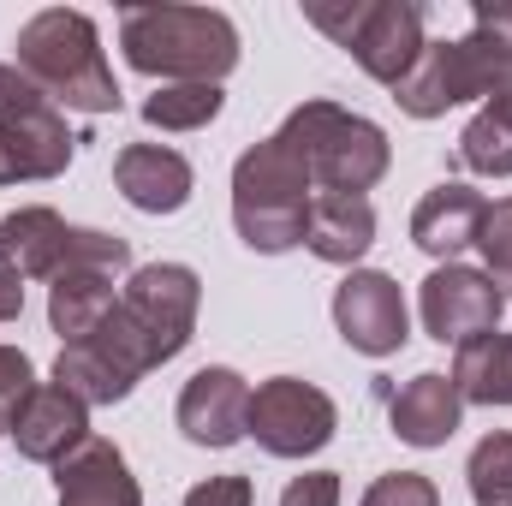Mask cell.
<instances>
[{"label": "cell", "mask_w": 512, "mask_h": 506, "mask_svg": "<svg viewBox=\"0 0 512 506\" xmlns=\"http://www.w3.org/2000/svg\"><path fill=\"white\" fill-rule=\"evenodd\" d=\"M197 310H203V280L185 262H143L131 268L126 292L114 304V316L90 334L126 376H149L161 364H173L191 334H197Z\"/></svg>", "instance_id": "1"}, {"label": "cell", "mask_w": 512, "mask_h": 506, "mask_svg": "<svg viewBox=\"0 0 512 506\" xmlns=\"http://www.w3.org/2000/svg\"><path fill=\"white\" fill-rule=\"evenodd\" d=\"M120 54L161 84H221L239 66V24L215 6H126Z\"/></svg>", "instance_id": "2"}, {"label": "cell", "mask_w": 512, "mask_h": 506, "mask_svg": "<svg viewBox=\"0 0 512 506\" xmlns=\"http://www.w3.org/2000/svg\"><path fill=\"white\" fill-rule=\"evenodd\" d=\"M18 72H30L54 108L72 114H120V84L102 54V30L78 6H48L18 30Z\"/></svg>", "instance_id": "3"}, {"label": "cell", "mask_w": 512, "mask_h": 506, "mask_svg": "<svg viewBox=\"0 0 512 506\" xmlns=\"http://www.w3.org/2000/svg\"><path fill=\"white\" fill-rule=\"evenodd\" d=\"M310 197H316V179H310L304 155L280 131L251 143L239 155V167H233V227L262 256H280L292 245H304Z\"/></svg>", "instance_id": "4"}, {"label": "cell", "mask_w": 512, "mask_h": 506, "mask_svg": "<svg viewBox=\"0 0 512 506\" xmlns=\"http://www.w3.org/2000/svg\"><path fill=\"white\" fill-rule=\"evenodd\" d=\"M280 137L304 155L316 191H334V197H364L370 185H382L387 161H393V143L376 120L340 108V102H304L286 114Z\"/></svg>", "instance_id": "5"}, {"label": "cell", "mask_w": 512, "mask_h": 506, "mask_svg": "<svg viewBox=\"0 0 512 506\" xmlns=\"http://www.w3.org/2000/svg\"><path fill=\"white\" fill-rule=\"evenodd\" d=\"M512 42L489 36V30H471L459 42H423L417 66L393 84V102L411 114V120H441L447 108L459 102H489V84H495V66Z\"/></svg>", "instance_id": "6"}, {"label": "cell", "mask_w": 512, "mask_h": 506, "mask_svg": "<svg viewBox=\"0 0 512 506\" xmlns=\"http://www.w3.org/2000/svg\"><path fill=\"white\" fill-rule=\"evenodd\" d=\"M340 411L316 381L298 376H274L251 387V441L274 459H310L334 441Z\"/></svg>", "instance_id": "7"}, {"label": "cell", "mask_w": 512, "mask_h": 506, "mask_svg": "<svg viewBox=\"0 0 512 506\" xmlns=\"http://www.w3.org/2000/svg\"><path fill=\"white\" fill-rule=\"evenodd\" d=\"M417 310H423V334H429V340H441V346H465V340L501 328L507 292H501L483 268L441 262V268L417 286Z\"/></svg>", "instance_id": "8"}, {"label": "cell", "mask_w": 512, "mask_h": 506, "mask_svg": "<svg viewBox=\"0 0 512 506\" xmlns=\"http://www.w3.org/2000/svg\"><path fill=\"white\" fill-rule=\"evenodd\" d=\"M334 328L352 352L364 358H393L405 340H411V310H405V292L399 280L382 268H352L340 286H334Z\"/></svg>", "instance_id": "9"}, {"label": "cell", "mask_w": 512, "mask_h": 506, "mask_svg": "<svg viewBox=\"0 0 512 506\" xmlns=\"http://www.w3.org/2000/svg\"><path fill=\"white\" fill-rule=\"evenodd\" d=\"M179 429L191 447H239L251 435V381L227 364H209L179 387Z\"/></svg>", "instance_id": "10"}, {"label": "cell", "mask_w": 512, "mask_h": 506, "mask_svg": "<svg viewBox=\"0 0 512 506\" xmlns=\"http://www.w3.org/2000/svg\"><path fill=\"white\" fill-rule=\"evenodd\" d=\"M6 435L18 441L24 459L36 465H66L84 441H90V405L78 393H66L60 381H36V393L18 405V417L6 423Z\"/></svg>", "instance_id": "11"}, {"label": "cell", "mask_w": 512, "mask_h": 506, "mask_svg": "<svg viewBox=\"0 0 512 506\" xmlns=\"http://www.w3.org/2000/svg\"><path fill=\"white\" fill-rule=\"evenodd\" d=\"M346 54L376 84L393 90L417 66V54H423V6H411V0H370L358 30H352V42H346Z\"/></svg>", "instance_id": "12"}, {"label": "cell", "mask_w": 512, "mask_h": 506, "mask_svg": "<svg viewBox=\"0 0 512 506\" xmlns=\"http://www.w3.org/2000/svg\"><path fill=\"white\" fill-rule=\"evenodd\" d=\"M114 185L137 215H179L197 191V173L167 143H126L114 155Z\"/></svg>", "instance_id": "13"}, {"label": "cell", "mask_w": 512, "mask_h": 506, "mask_svg": "<svg viewBox=\"0 0 512 506\" xmlns=\"http://www.w3.org/2000/svg\"><path fill=\"white\" fill-rule=\"evenodd\" d=\"M72 131L66 114L54 102L30 108V114H12L0 120V185H18V179H60L72 167Z\"/></svg>", "instance_id": "14"}, {"label": "cell", "mask_w": 512, "mask_h": 506, "mask_svg": "<svg viewBox=\"0 0 512 506\" xmlns=\"http://www.w3.org/2000/svg\"><path fill=\"white\" fill-rule=\"evenodd\" d=\"M483 215H489V197L459 185V179H441L435 191H423V203L411 209V245L429 251L435 262H459V251L477 245L483 233Z\"/></svg>", "instance_id": "15"}, {"label": "cell", "mask_w": 512, "mask_h": 506, "mask_svg": "<svg viewBox=\"0 0 512 506\" xmlns=\"http://www.w3.org/2000/svg\"><path fill=\"white\" fill-rule=\"evenodd\" d=\"M54 483H60V506H143L126 453L102 435H90L66 465H54Z\"/></svg>", "instance_id": "16"}, {"label": "cell", "mask_w": 512, "mask_h": 506, "mask_svg": "<svg viewBox=\"0 0 512 506\" xmlns=\"http://www.w3.org/2000/svg\"><path fill=\"white\" fill-rule=\"evenodd\" d=\"M376 245V209L370 197H334V191H316L310 197V221H304V251L316 262H334V268H358Z\"/></svg>", "instance_id": "17"}, {"label": "cell", "mask_w": 512, "mask_h": 506, "mask_svg": "<svg viewBox=\"0 0 512 506\" xmlns=\"http://www.w3.org/2000/svg\"><path fill=\"white\" fill-rule=\"evenodd\" d=\"M387 417H393V435H399L405 447H447L453 429H459V417H465V399H459L453 376L423 370V376H411L393 393Z\"/></svg>", "instance_id": "18"}, {"label": "cell", "mask_w": 512, "mask_h": 506, "mask_svg": "<svg viewBox=\"0 0 512 506\" xmlns=\"http://www.w3.org/2000/svg\"><path fill=\"white\" fill-rule=\"evenodd\" d=\"M66 245H72V227L42 203L0 215V268L18 280H54L66 268Z\"/></svg>", "instance_id": "19"}, {"label": "cell", "mask_w": 512, "mask_h": 506, "mask_svg": "<svg viewBox=\"0 0 512 506\" xmlns=\"http://www.w3.org/2000/svg\"><path fill=\"white\" fill-rule=\"evenodd\" d=\"M120 292H114V274H90V268H60L48 280V322L66 346L90 340L108 316H114Z\"/></svg>", "instance_id": "20"}, {"label": "cell", "mask_w": 512, "mask_h": 506, "mask_svg": "<svg viewBox=\"0 0 512 506\" xmlns=\"http://www.w3.org/2000/svg\"><path fill=\"white\" fill-rule=\"evenodd\" d=\"M453 387L465 405H512V334L489 328L465 340L453 358Z\"/></svg>", "instance_id": "21"}, {"label": "cell", "mask_w": 512, "mask_h": 506, "mask_svg": "<svg viewBox=\"0 0 512 506\" xmlns=\"http://www.w3.org/2000/svg\"><path fill=\"white\" fill-rule=\"evenodd\" d=\"M54 381L66 387V393H78L84 405H120L137 376H126L96 340H78V346H60V358H54Z\"/></svg>", "instance_id": "22"}, {"label": "cell", "mask_w": 512, "mask_h": 506, "mask_svg": "<svg viewBox=\"0 0 512 506\" xmlns=\"http://www.w3.org/2000/svg\"><path fill=\"white\" fill-rule=\"evenodd\" d=\"M227 108L221 84H155V96H143V120L155 131H203Z\"/></svg>", "instance_id": "23"}, {"label": "cell", "mask_w": 512, "mask_h": 506, "mask_svg": "<svg viewBox=\"0 0 512 506\" xmlns=\"http://www.w3.org/2000/svg\"><path fill=\"white\" fill-rule=\"evenodd\" d=\"M459 161L483 179H512V120L495 108H477L471 126L459 131Z\"/></svg>", "instance_id": "24"}, {"label": "cell", "mask_w": 512, "mask_h": 506, "mask_svg": "<svg viewBox=\"0 0 512 506\" xmlns=\"http://www.w3.org/2000/svg\"><path fill=\"white\" fill-rule=\"evenodd\" d=\"M465 483L477 506H512V429H495L471 447L465 459Z\"/></svg>", "instance_id": "25"}, {"label": "cell", "mask_w": 512, "mask_h": 506, "mask_svg": "<svg viewBox=\"0 0 512 506\" xmlns=\"http://www.w3.org/2000/svg\"><path fill=\"white\" fill-rule=\"evenodd\" d=\"M477 251H483V274L501 286L512 298V197H501V203H489V215H483V233H477Z\"/></svg>", "instance_id": "26"}, {"label": "cell", "mask_w": 512, "mask_h": 506, "mask_svg": "<svg viewBox=\"0 0 512 506\" xmlns=\"http://www.w3.org/2000/svg\"><path fill=\"white\" fill-rule=\"evenodd\" d=\"M358 506H441V489L423 477V471H387L364 489Z\"/></svg>", "instance_id": "27"}, {"label": "cell", "mask_w": 512, "mask_h": 506, "mask_svg": "<svg viewBox=\"0 0 512 506\" xmlns=\"http://www.w3.org/2000/svg\"><path fill=\"white\" fill-rule=\"evenodd\" d=\"M30 393H36V364L18 346H0V423H12Z\"/></svg>", "instance_id": "28"}, {"label": "cell", "mask_w": 512, "mask_h": 506, "mask_svg": "<svg viewBox=\"0 0 512 506\" xmlns=\"http://www.w3.org/2000/svg\"><path fill=\"white\" fill-rule=\"evenodd\" d=\"M42 102H48V90H42L30 72H18V60H0V120L30 114V108H42Z\"/></svg>", "instance_id": "29"}, {"label": "cell", "mask_w": 512, "mask_h": 506, "mask_svg": "<svg viewBox=\"0 0 512 506\" xmlns=\"http://www.w3.org/2000/svg\"><path fill=\"white\" fill-rule=\"evenodd\" d=\"M280 506H340V471H304L280 489Z\"/></svg>", "instance_id": "30"}, {"label": "cell", "mask_w": 512, "mask_h": 506, "mask_svg": "<svg viewBox=\"0 0 512 506\" xmlns=\"http://www.w3.org/2000/svg\"><path fill=\"white\" fill-rule=\"evenodd\" d=\"M179 506H256V489H251V477H209Z\"/></svg>", "instance_id": "31"}, {"label": "cell", "mask_w": 512, "mask_h": 506, "mask_svg": "<svg viewBox=\"0 0 512 506\" xmlns=\"http://www.w3.org/2000/svg\"><path fill=\"white\" fill-rule=\"evenodd\" d=\"M471 30H489V36L512 42V6H471Z\"/></svg>", "instance_id": "32"}, {"label": "cell", "mask_w": 512, "mask_h": 506, "mask_svg": "<svg viewBox=\"0 0 512 506\" xmlns=\"http://www.w3.org/2000/svg\"><path fill=\"white\" fill-rule=\"evenodd\" d=\"M483 108H495V114L512 120V48L501 54V66H495V84H489V102Z\"/></svg>", "instance_id": "33"}, {"label": "cell", "mask_w": 512, "mask_h": 506, "mask_svg": "<svg viewBox=\"0 0 512 506\" xmlns=\"http://www.w3.org/2000/svg\"><path fill=\"white\" fill-rule=\"evenodd\" d=\"M24 316V280L0 268V322H18Z\"/></svg>", "instance_id": "34"}, {"label": "cell", "mask_w": 512, "mask_h": 506, "mask_svg": "<svg viewBox=\"0 0 512 506\" xmlns=\"http://www.w3.org/2000/svg\"><path fill=\"white\" fill-rule=\"evenodd\" d=\"M0 435H6V423H0Z\"/></svg>", "instance_id": "35"}]
</instances>
